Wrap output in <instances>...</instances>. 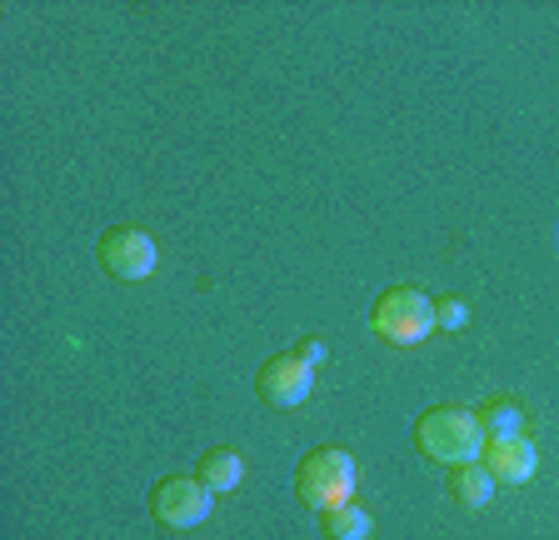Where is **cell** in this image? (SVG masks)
I'll return each instance as SVG.
<instances>
[{
	"instance_id": "8",
	"label": "cell",
	"mask_w": 559,
	"mask_h": 540,
	"mask_svg": "<svg viewBox=\"0 0 559 540\" xmlns=\"http://www.w3.org/2000/svg\"><path fill=\"white\" fill-rule=\"evenodd\" d=\"M479 431H485V441H520L524 435V406L520 400H510V396H495V400H485L479 406Z\"/></svg>"
},
{
	"instance_id": "10",
	"label": "cell",
	"mask_w": 559,
	"mask_h": 540,
	"mask_svg": "<svg viewBox=\"0 0 559 540\" xmlns=\"http://www.w3.org/2000/svg\"><path fill=\"white\" fill-rule=\"evenodd\" d=\"M450 495L465 510H485L489 501H495V476H489L479 460H469V466H454L450 470Z\"/></svg>"
},
{
	"instance_id": "9",
	"label": "cell",
	"mask_w": 559,
	"mask_h": 540,
	"mask_svg": "<svg viewBox=\"0 0 559 540\" xmlns=\"http://www.w3.org/2000/svg\"><path fill=\"white\" fill-rule=\"evenodd\" d=\"M240 476H245V456H240V450H205V460L195 466V481L205 485L210 495L235 491V485H240Z\"/></svg>"
},
{
	"instance_id": "11",
	"label": "cell",
	"mask_w": 559,
	"mask_h": 540,
	"mask_svg": "<svg viewBox=\"0 0 559 540\" xmlns=\"http://www.w3.org/2000/svg\"><path fill=\"white\" fill-rule=\"evenodd\" d=\"M320 520H325L330 540H370L374 536L370 510H360V505H335V510H325Z\"/></svg>"
},
{
	"instance_id": "1",
	"label": "cell",
	"mask_w": 559,
	"mask_h": 540,
	"mask_svg": "<svg viewBox=\"0 0 559 540\" xmlns=\"http://www.w3.org/2000/svg\"><path fill=\"white\" fill-rule=\"evenodd\" d=\"M415 446L425 450L440 466H469V460L485 456V431H479L475 411H460V406H435L415 421Z\"/></svg>"
},
{
	"instance_id": "5",
	"label": "cell",
	"mask_w": 559,
	"mask_h": 540,
	"mask_svg": "<svg viewBox=\"0 0 559 540\" xmlns=\"http://www.w3.org/2000/svg\"><path fill=\"white\" fill-rule=\"evenodd\" d=\"M155 240L145 231H135V225H110V231L100 235V266L110 281H145L155 270Z\"/></svg>"
},
{
	"instance_id": "6",
	"label": "cell",
	"mask_w": 559,
	"mask_h": 540,
	"mask_svg": "<svg viewBox=\"0 0 559 540\" xmlns=\"http://www.w3.org/2000/svg\"><path fill=\"white\" fill-rule=\"evenodd\" d=\"M255 386H260V396H265V406H275V411H295V406H305L310 390H314V365H305L295 351L270 355V361L260 365Z\"/></svg>"
},
{
	"instance_id": "2",
	"label": "cell",
	"mask_w": 559,
	"mask_h": 540,
	"mask_svg": "<svg viewBox=\"0 0 559 540\" xmlns=\"http://www.w3.org/2000/svg\"><path fill=\"white\" fill-rule=\"evenodd\" d=\"M295 491L310 510H335V505H349L355 495V456L340 446H320L300 460V476H295Z\"/></svg>"
},
{
	"instance_id": "13",
	"label": "cell",
	"mask_w": 559,
	"mask_h": 540,
	"mask_svg": "<svg viewBox=\"0 0 559 540\" xmlns=\"http://www.w3.org/2000/svg\"><path fill=\"white\" fill-rule=\"evenodd\" d=\"M295 355H300L305 365H320L325 361V341H320V336H305V341L295 345Z\"/></svg>"
},
{
	"instance_id": "7",
	"label": "cell",
	"mask_w": 559,
	"mask_h": 540,
	"mask_svg": "<svg viewBox=\"0 0 559 540\" xmlns=\"http://www.w3.org/2000/svg\"><path fill=\"white\" fill-rule=\"evenodd\" d=\"M485 470L500 485H524L539 470V450L530 441H485Z\"/></svg>"
},
{
	"instance_id": "3",
	"label": "cell",
	"mask_w": 559,
	"mask_h": 540,
	"mask_svg": "<svg viewBox=\"0 0 559 540\" xmlns=\"http://www.w3.org/2000/svg\"><path fill=\"white\" fill-rule=\"evenodd\" d=\"M370 330L390 345H419L435 330V301L415 285H390L370 306Z\"/></svg>"
},
{
	"instance_id": "4",
	"label": "cell",
	"mask_w": 559,
	"mask_h": 540,
	"mask_svg": "<svg viewBox=\"0 0 559 540\" xmlns=\"http://www.w3.org/2000/svg\"><path fill=\"white\" fill-rule=\"evenodd\" d=\"M210 510H215V501H210V491L195 476H170V481H160L151 491V516L165 530H190L200 520H210Z\"/></svg>"
},
{
	"instance_id": "12",
	"label": "cell",
	"mask_w": 559,
	"mask_h": 540,
	"mask_svg": "<svg viewBox=\"0 0 559 540\" xmlns=\"http://www.w3.org/2000/svg\"><path fill=\"white\" fill-rule=\"evenodd\" d=\"M465 320H469V310H465V301H454V295H444L440 306H435V326H444V330H465Z\"/></svg>"
}]
</instances>
